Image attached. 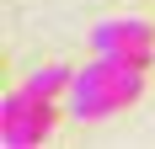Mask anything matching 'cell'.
<instances>
[{"mask_svg":"<svg viewBox=\"0 0 155 149\" xmlns=\"http://www.w3.org/2000/svg\"><path fill=\"white\" fill-rule=\"evenodd\" d=\"M91 48L96 53H112V59H123V64L150 69L155 64V27L144 16H107V21L91 32Z\"/></svg>","mask_w":155,"mask_h":149,"instance_id":"7a4b0ae2","label":"cell"},{"mask_svg":"<svg viewBox=\"0 0 155 149\" xmlns=\"http://www.w3.org/2000/svg\"><path fill=\"white\" fill-rule=\"evenodd\" d=\"M70 80H75V74L64 69V64H48V69H32V74H27V90L43 96V101H54L59 90H70Z\"/></svg>","mask_w":155,"mask_h":149,"instance_id":"277c9868","label":"cell"},{"mask_svg":"<svg viewBox=\"0 0 155 149\" xmlns=\"http://www.w3.org/2000/svg\"><path fill=\"white\" fill-rule=\"evenodd\" d=\"M139 90H144V69L139 64H123V59H112V53H96L86 69L70 80V112L75 117H112L118 106L128 101H139Z\"/></svg>","mask_w":155,"mask_h":149,"instance_id":"6da1fadb","label":"cell"},{"mask_svg":"<svg viewBox=\"0 0 155 149\" xmlns=\"http://www.w3.org/2000/svg\"><path fill=\"white\" fill-rule=\"evenodd\" d=\"M48 128H54V112H48L43 96H32L27 85L11 90L5 106H0V144L5 149H27V144H43Z\"/></svg>","mask_w":155,"mask_h":149,"instance_id":"3957f363","label":"cell"}]
</instances>
